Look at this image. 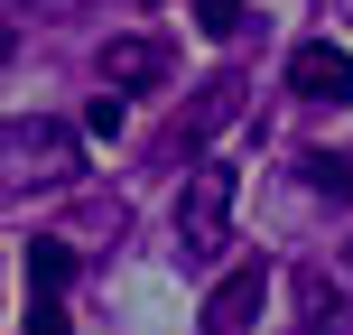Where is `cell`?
Returning a JSON list of instances; mask_svg holds the SVG:
<instances>
[{"label": "cell", "mask_w": 353, "mask_h": 335, "mask_svg": "<svg viewBox=\"0 0 353 335\" xmlns=\"http://www.w3.org/2000/svg\"><path fill=\"white\" fill-rule=\"evenodd\" d=\"M261 298H270L261 261H251V270H232V280H214V298H205V335H251V317H261Z\"/></svg>", "instance_id": "obj_3"}, {"label": "cell", "mask_w": 353, "mask_h": 335, "mask_svg": "<svg viewBox=\"0 0 353 335\" xmlns=\"http://www.w3.org/2000/svg\"><path fill=\"white\" fill-rule=\"evenodd\" d=\"M232 195H242V177H232L223 159H205V168L186 177V195H176V242H186V261H214V251H223Z\"/></svg>", "instance_id": "obj_1"}, {"label": "cell", "mask_w": 353, "mask_h": 335, "mask_svg": "<svg viewBox=\"0 0 353 335\" xmlns=\"http://www.w3.org/2000/svg\"><path fill=\"white\" fill-rule=\"evenodd\" d=\"M47 10H84V0H47Z\"/></svg>", "instance_id": "obj_11"}, {"label": "cell", "mask_w": 353, "mask_h": 335, "mask_svg": "<svg viewBox=\"0 0 353 335\" xmlns=\"http://www.w3.org/2000/svg\"><path fill=\"white\" fill-rule=\"evenodd\" d=\"M195 28H205V37H232V28H242V0H195Z\"/></svg>", "instance_id": "obj_9"}, {"label": "cell", "mask_w": 353, "mask_h": 335, "mask_svg": "<svg viewBox=\"0 0 353 335\" xmlns=\"http://www.w3.org/2000/svg\"><path fill=\"white\" fill-rule=\"evenodd\" d=\"M159 75H168V47H159V37H112V47H103V84L112 93H149Z\"/></svg>", "instance_id": "obj_4"}, {"label": "cell", "mask_w": 353, "mask_h": 335, "mask_svg": "<svg viewBox=\"0 0 353 335\" xmlns=\"http://www.w3.org/2000/svg\"><path fill=\"white\" fill-rule=\"evenodd\" d=\"M0 56H10V28H0Z\"/></svg>", "instance_id": "obj_12"}, {"label": "cell", "mask_w": 353, "mask_h": 335, "mask_svg": "<svg viewBox=\"0 0 353 335\" xmlns=\"http://www.w3.org/2000/svg\"><path fill=\"white\" fill-rule=\"evenodd\" d=\"M298 168H307V186H325V195H353V168H344V159H325V149H307Z\"/></svg>", "instance_id": "obj_7"}, {"label": "cell", "mask_w": 353, "mask_h": 335, "mask_svg": "<svg viewBox=\"0 0 353 335\" xmlns=\"http://www.w3.org/2000/svg\"><path fill=\"white\" fill-rule=\"evenodd\" d=\"M298 307H307V326H325V307H335V298H325V280H316V270L298 280Z\"/></svg>", "instance_id": "obj_10"}, {"label": "cell", "mask_w": 353, "mask_h": 335, "mask_svg": "<svg viewBox=\"0 0 353 335\" xmlns=\"http://www.w3.org/2000/svg\"><path fill=\"white\" fill-rule=\"evenodd\" d=\"M84 131H93V140H121V93H93V103H84Z\"/></svg>", "instance_id": "obj_8"}, {"label": "cell", "mask_w": 353, "mask_h": 335, "mask_svg": "<svg viewBox=\"0 0 353 335\" xmlns=\"http://www.w3.org/2000/svg\"><path fill=\"white\" fill-rule=\"evenodd\" d=\"M74 280V242H28V289H65Z\"/></svg>", "instance_id": "obj_5"}, {"label": "cell", "mask_w": 353, "mask_h": 335, "mask_svg": "<svg viewBox=\"0 0 353 335\" xmlns=\"http://www.w3.org/2000/svg\"><path fill=\"white\" fill-rule=\"evenodd\" d=\"M28 335H74V317H65V289H28Z\"/></svg>", "instance_id": "obj_6"}, {"label": "cell", "mask_w": 353, "mask_h": 335, "mask_svg": "<svg viewBox=\"0 0 353 335\" xmlns=\"http://www.w3.org/2000/svg\"><path fill=\"white\" fill-rule=\"evenodd\" d=\"M288 84L307 93V103H353V47H335V37H307L298 56H288Z\"/></svg>", "instance_id": "obj_2"}]
</instances>
